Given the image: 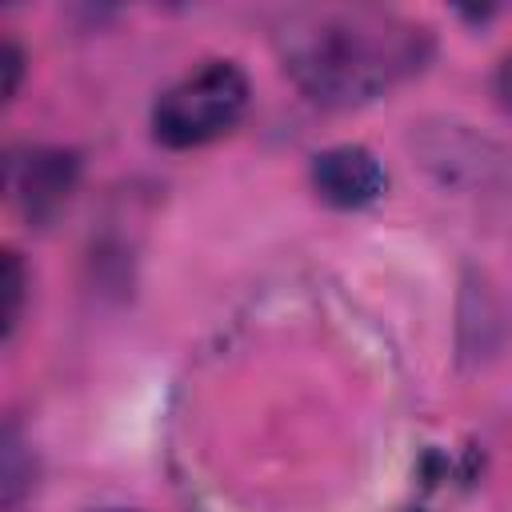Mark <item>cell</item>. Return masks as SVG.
<instances>
[{"instance_id":"6da1fadb","label":"cell","mask_w":512,"mask_h":512,"mask_svg":"<svg viewBox=\"0 0 512 512\" xmlns=\"http://www.w3.org/2000/svg\"><path fill=\"white\" fill-rule=\"evenodd\" d=\"M428 56V28L376 8L304 12L280 28L284 72L324 108L368 104L416 76Z\"/></svg>"},{"instance_id":"7a4b0ae2","label":"cell","mask_w":512,"mask_h":512,"mask_svg":"<svg viewBox=\"0 0 512 512\" xmlns=\"http://www.w3.org/2000/svg\"><path fill=\"white\" fill-rule=\"evenodd\" d=\"M248 108V76L232 60H208L172 88L152 108V132L168 148H200L236 128Z\"/></svg>"},{"instance_id":"3957f363","label":"cell","mask_w":512,"mask_h":512,"mask_svg":"<svg viewBox=\"0 0 512 512\" xmlns=\"http://www.w3.org/2000/svg\"><path fill=\"white\" fill-rule=\"evenodd\" d=\"M76 176L80 164L64 148H24L8 156V196L32 224L52 220L68 204Z\"/></svg>"},{"instance_id":"277c9868","label":"cell","mask_w":512,"mask_h":512,"mask_svg":"<svg viewBox=\"0 0 512 512\" xmlns=\"http://www.w3.org/2000/svg\"><path fill=\"white\" fill-rule=\"evenodd\" d=\"M312 188L320 192V200H328L336 208H364L384 192V168L368 148L336 144V148L316 152Z\"/></svg>"},{"instance_id":"5b68a950","label":"cell","mask_w":512,"mask_h":512,"mask_svg":"<svg viewBox=\"0 0 512 512\" xmlns=\"http://www.w3.org/2000/svg\"><path fill=\"white\" fill-rule=\"evenodd\" d=\"M20 304H24V268L16 252H4V340L20 324Z\"/></svg>"},{"instance_id":"8992f818","label":"cell","mask_w":512,"mask_h":512,"mask_svg":"<svg viewBox=\"0 0 512 512\" xmlns=\"http://www.w3.org/2000/svg\"><path fill=\"white\" fill-rule=\"evenodd\" d=\"M20 452H24V444L16 440V432L8 428L4 432V508H16V500H20V492L28 488V480H32V472H24L20 468Z\"/></svg>"},{"instance_id":"52a82bcc","label":"cell","mask_w":512,"mask_h":512,"mask_svg":"<svg viewBox=\"0 0 512 512\" xmlns=\"http://www.w3.org/2000/svg\"><path fill=\"white\" fill-rule=\"evenodd\" d=\"M20 64H24V60H20V48L8 40V44H4V100H12V96H16V84H20Z\"/></svg>"},{"instance_id":"ba28073f","label":"cell","mask_w":512,"mask_h":512,"mask_svg":"<svg viewBox=\"0 0 512 512\" xmlns=\"http://www.w3.org/2000/svg\"><path fill=\"white\" fill-rule=\"evenodd\" d=\"M496 88H500V96H504V104L512 108V56L500 64V76H496Z\"/></svg>"},{"instance_id":"9c48e42d","label":"cell","mask_w":512,"mask_h":512,"mask_svg":"<svg viewBox=\"0 0 512 512\" xmlns=\"http://www.w3.org/2000/svg\"><path fill=\"white\" fill-rule=\"evenodd\" d=\"M92 512H136V508H92Z\"/></svg>"}]
</instances>
